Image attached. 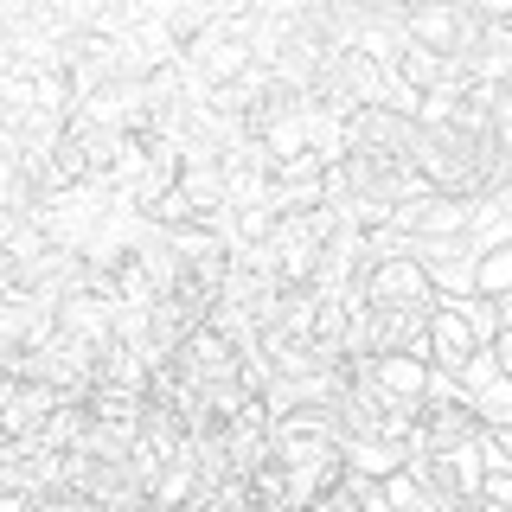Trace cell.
I'll return each mask as SVG.
<instances>
[{
  "label": "cell",
  "mask_w": 512,
  "mask_h": 512,
  "mask_svg": "<svg viewBox=\"0 0 512 512\" xmlns=\"http://www.w3.org/2000/svg\"><path fill=\"white\" fill-rule=\"evenodd\" d=\"M180 58L192 64V77H199L205 90H224V84H237V77H250V71H256V20L218 0V20L205 26V32L186 45Z\"/></svg>",
  "instance_id": "obj_1"
},
{
  "label": "cell",
  "mask_w": 512,
  "mask_h": 512,
  "mask_svg": "<svg viewBox=\"0 0 512 512\" xmlns=\"http://www.w3.org/2000/svg\"><path fill=\"white\" fill-rule=\"evenodd\" d=\"M359 301L365 308H397V314H436L442 308V282H436V269L410 250H397V256H378V263H365V276H359Z\"/></svg>",
  "instance_id": "obj_2"
},
{
  "label": "cell",
  "mask_w": 512,
  "mask_h": 512,
  "mask_svg": "<svg viewBox=\"0 0 512 512\" xmlns=\"http://www.w3.org/2000/svg\"><path fill=\"white\" fill-rule=\"evenodd\" d=\"M487 436H493L487 410L442 378V391L423 410V429H416V455H448V448H468V442H487Z\"/></svg>",
  "instance_id": "obj_3"
},
{
  "label": "cell",
  "mask_w": 512,
  "mask_h": 512,
  "mask_svg": "<svg viewBox=\"0 0 512 512\" xmlns=\"http://www.w3.org/2000/svg\"><path fill=\"white\" fill-rule=\"evenodd\" d=\"M71 404L58 384L26 378V372H0V442H20V436H45L52 416Z\"/></svg>",
  "instance_id": "obj_4"
},
{
  "label": "cell",
  "mask_w": 512,
  "mask_h": 512,
  "mask_svg": "<svg viewBox=\"0 0 512 512\" xmlns=\"http://www.w3.org/2000/svg\"><path fill=\"white\" fill-rule=\"evenodd\" d=\"M480 212L487 205L474 199H448V192H423V199H410L404 212H397V231L410 237V244H448V237H468Z\"/></svg>",
  "instance_id": "obj_5"
},
{
  "label": "cell",
  "mask_w": 512,
  "mask_h": 512,
  "mask_svg": "<svg viewBox=\"0 0 512 512\" xmlns=\"http://www.w3.org/2000/svg\"><path fill=\"white\" fill-rule=\"evenodd\" d=\"M391 77H397V90H404V96H416V103H423L429 90L455 84V58H448V52H429V45H416V39H404V52L391 58Z\"/></svg>",
  "instance_id": "obj_6"
},
{
  "label": "cell",
  "mask_w": 512,
  "mask_h": 512,
  "mask_svg": "<svg viewBox=\"0 0 512 512\" xmlns=\"http://www.w3.org/2000/svg\"><path fill=\"white\" fill-rule=\"evenodd\" d=\"M378 512H442V493L429 487V474L410 461V468L378 480Z\"/></svg>",
  "instance_id": "obj_7"
},
{
  "label": "cell",
  "mask_w": 512,
  "mask_h": 512,
  "mask_svg": "<svg viewBox=\"0 0 512 512\" xmlns=\"http://www.w3.org/2000/svg\"><path fill=\"white\" fill-rule=\"evenodd\" d=\"M474 288L493 301H512V237H500L487 256H474Z\"/></svg>",
  "instance_id": "obj_8"
},
{
  "label": "cell",
  "mask_w": 512,
  "mask_h": 512,
  "mask_svg": "<svg viewBox=\"0 0 512 512\" xmlns=\"http://www.w3.org/2000/svg\"><path fill=\"white\" fill-rule=\"evenodd\" d=\"M308 512H378V480L346 474V487H333L327 500H314Z\"/></svg>",
  "instance_id": "obj_9"
},
{
  "label": "cell",
  "mask_w": 512,
  "mask_h": 512,
  "mask_svg": "<svg viewBox=\"0 0 512 512\" xmlns=\"http://www.w3.org/2000/svg\"><path fill=\"white\" fill-rule=\"evenodd\" d=\"M493 212H500V231L512 237V180H506V192H500V199H493Z\"/></svg>",
  "instance_id": "obj_10"
},
{
  "label": "cell",
  "mask_w": 512,
  "mask_h": 512,
  "mask_svg": "<svg viewBox=\"0 0 512 512\" xmlns=\"http://www.w3.org/2000/svg\"><path fill=\"white\" fill-rule=\"evenodd\" d=\"M493 352H500V372H506V378H512V327H506V333H500V346H493Z\"/></svg>",
  "instance_id": "obj_11"
},
{
  "label": "cell",
  "mask_w": 512,
  "mask_h": 512,
  "mask_svg": "<svg viewBox=\"0 0 512 512\" xmlns=\"http://www.w3.org/2000/svg\"><path fill=\"white\" fill-rule=\"evenodd\" d=\"M397 7H404V20H410V13H416V7H436V0H397Z\"/></svg>",
  "instance_id": "obj_12"
},
{
  "label": "cell",
  "mask_w": 512,
  "mask_h": 512,
  "mask_svg": "<svg viewBox=\"0 0 512 512\" xmlns=\"http://www.w3.org/2000/svg\"><path fill=\"white\" fill-rule=\"evenodd\" d=\"M506 442H512V429H506Z\"/></svg>",
  "instance_id": "obj_13"
}]
</instances>
